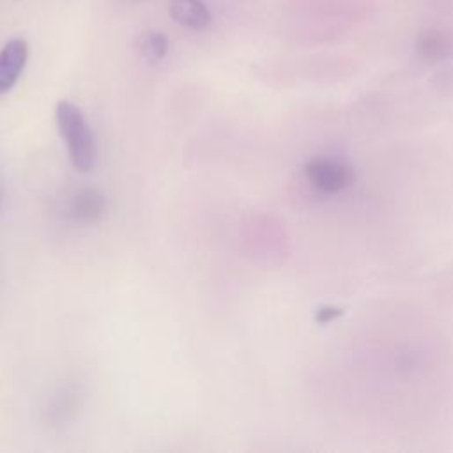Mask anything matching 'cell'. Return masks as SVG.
<instances>
[{
	"label": "cell",
	"mask_w": 453,
	"mask_h": 453,
	"mask_svg": "<svg viewBox=\"0 0 453 453\" xmlns=\"http://www.w3.org/2000/svg\"><path fill=\"white\" fill-rule=\"evenodd\" d=\"M306 179L324 193H338L354 182V172L338 161L313 159L304 166Z\"/></svg>",
	"instance_id": "7a4b0ae2"
},
{
	"label": "cell",
	"mask_w": 453,
	"mask_h": 453,
	"mask_svg": "<svg viewBox=\"0 0 453 453\" xmlns=\"http://www.w3.org/2000/svg\"><path fill=\"white\" fill-rule=\"evenodd\" d=\"M343 311L340 310V308H331V306H326V308H320L319 311H317V315H315V320L319 322V324H326V322H331L333 319H336V317H340Z\"/></svg>",
	"instance_id": "52a82bcc"
},
{
	"label": "cell",
	"mask_w": 453,
	"mask_h": 453,
	"mask_svg": "<svg viewBox=\"0 0 453 453\" xmlns=\"http://www.w3.org/2000/svg\"><path fill=\"white\" fill-rule=\"evenodd\" d=\"M136 48L147 62L156 64L163 60L168 53V37L163 32L149 30L140 34V37L136 39Z\"/></svg>",
	"instance_id": "8992f818"
},
{
	"label": "cell",
	"mask_w": 453,
	"mask_h": 453,
	"mask_svg": "<svg viewBox=\"0 0 453 453\" xmlns=\"http://www.w3.org/2000/svg\"><path fill=\"white\" fill-rule=\"evenodd\" d=\"M71 212L80 221H99L106 212V196L96 188H85L76 193L71 203Z\"/></svg>",
	"instance_id": "5b68a950"
},
{
	"label": "cell",
	"mask_w": 453,
	"mask_h": 453,
	"mask_svg": "<svg viewBox=\"0 0 453 453\" xmlns=\"http://www.w3.org/2000/svg\"><path fill=\"white\" fill-rule=\"evenodd\" d=\"M57 126L62 140L67 145L69 159L78 172H90L96 166L97 147L94 133L85 120L81 110L71 101H58L57 110Z\"/></svg>",
	"instance_id": "6da1fadb"
},
{
	"label": "cell",
	"mask_w": 453,
	"mask_h": 453,
	"mask_svg": "<svg viewBox=\"0 0 453 453\" xmlns=\"http://www.w3.org/2000/svg\"><path fill=\"white\" fill-rule=\"evenodd\" d=\"M28 58V44L25 39H11L2 50H0V96L9 92L19 74L23 73V67Z\"/></svg>",
	"instance_id": "3957f363"
},
{
	"label": "cell",
	"mask_w": 453,
	"mask_h": 453,
	"mask_svg": "<svg viewBox=\"0 0 453 453\" xmlns=\"http://www.w3.org/2000/svg\"><path fill=\"white\" fill-rule=\"evenodd\" d=\"M172 19L191 30H205L212 23V14L202 0H170Z\"/></svg>",
	"instance_id": "277c9868"
},
{
	"label": "cell",
	"mask_w": 453,
	"mask_h": 453,
	"mask_svg": "<svg viewBox=\"0 0 453 453\" xmlns=\"http://www.w3.org/2000/svg\"><path fill=\"white\" fill-rule=\"evenodd\" d=\"M0 207H2V193H0Z\"/></svg>",
	"instance_id": "ba28073f"
}]
</instances>
